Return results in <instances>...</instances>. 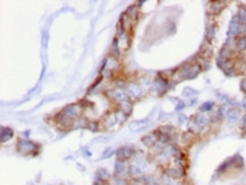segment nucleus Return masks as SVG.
<instances>
[{
	"instance_id": "obj_9",
	"label": "nucleus",
	"mask_w": 246,
	"mask_h": 185,
	"mask_svg": "<svg viewBox=\"0 0 246 185\" xmlns=\"http://www.w3.org/2000/svg\"><path fill=\"white\" fill-rule=\"evenodd\" d=\"M104 124L107 125V127H111L113 124H116V116L115 115H110V116H108L107 118H106V123H104Z\"/></svg>"
},
{
	"instance_id": "obj_10",
	"label": "nucleus",
	"mask_w": 246,
	"mask_h": 185,
	"mask_svg": "<svg viewBox=\"0 0 246 185\" xmlns=\"http://www.w3.org/2000/svg\"><path fill=\"white\" fill-rule=\"evenodd\" d=\"M124 170H125L124 165L120 164V162L118 161V162L115 165V173L117 174V175H122V174L124 173Z\"/></svg>"
},
{
	"instance_id": "obj_7",
	"label": "nucleus",
	"mask_w": 246,
	"mask_h": 185,
	"mask_svg": "<svg viewBox=\"0 0 246 185\" xmlns=\"http://www.w3.org/2000/svg\"><path fill=\"white\" fill-rule=\"evenodd\" d=\"M113 97L116 99V100H124V99L126 98V94H125V92L123 91V90H120V89L113 90Z\"/></svg>"
},
{
	"instance_id": "obj_13",
	"label": "nucleus",
	"mask_w": 246,
	"mask_h": 185,
	"mask_svg": "<svg viewBox=\"0 0 246 185\" xmlns=\"http://www.w3.org/2000/svg\"><path fill=\"white\" fill-rule=\"evenodd\" d=\"M87 127H89V129L91 130L92 132H94V131H97V129H98V125H97V123L92 122V123H90L89 125H87Z\"/></svg>"
},
{
	"instance_id": "obj_3",
	"label": "nucleus",
	"mask_w": 246,
	"mask_h": 185,
	"mask_svg": "<svg viewBox=\"0 0 246 185\" xmlns=\"http://www.w3.org/2000/svg\"><path fill=\"white\" fill-rule=\"evenodd\" d=\"M80 113V109L77 108V106L75 105H71V106H67V107L62 110V115L65 117L66 119H68V118H73L77 115V114Z\"/></svg>"
},
{
	"instance_id": "obj_6",
	"label": "nucleus",
	"mask_w": 246,
	"mask_h": 185,
	"mask_svg": "<svg viewBox=\"0 0 246 185\" xmlns=\"http://www.w3.org/2000/svg\"><path fill=\"white\" fill-rule=\"evenodd\" d=\"M128 91H129V93H131L132 96H135V97L141 96V93H142L141 87L135 85V84H131V85L128 87Z\"/></svg>"
},
{
	"instance_id": "obj_2",
	"label": "nucleus",
	"mask_w": 246,
	"mask_h": 185,
	"mask_svg": "<svg viewBox=\"0 0 246 185\" xmlns=\"http://www.w3.org/2000/svg\"><path fill=\"white\" fill-rule=\"evenodd\" d=\"M17 148L21 152L29 153V152H32L33 150H34V144L27 140H19Z\"/></svg>"
},
{
	"instance_id": "obj_16",
	"label": "nucleus",
	"mask_w": 246,
	"mask_h": 185,
	"mask_svg": "<svg viewBox=\"0 0 246 185\" xmlns=\"http://www.w3.org/2000/svg\"><path fill=\"white\" fill-rule=\"evenodd\" d=\"M115 185H126L125 184V182L124 181H120V179H117L115 182Z\"/></svg>"
},
{
	"instance_id": "obj_12",
	"label": "nucleus",
	"mask_w": 246,
	"mask_h": 185,
	"mask_svg": "<svg viewBox=\"0 0 246 185\" xmlns=\"http://www.w3.org/2000/svg\"><path fill=\"white\" fill-rule=\"evenodd\" d=\"M113 54L116 55V57L119 56V50H118V40H113Z\"/></svg>"
},
{
	"instance_id": "obj_8",
	"label": "nucleus",
	"mask_w": 246,
	"mask_h": 185,
	"mask_svg": "<svg viewBox=\"0 0 246 185\" xmlns=\"http://www.w3.org/2000/svg\"><path fill=\"white\" fill-rule=\"evenodd\" d=\"M120 109L124 111V114H129L132 111V105L129 102H123L122 105H120Z\"/></svg>"
},
{
	"instance_id": "obj_11",
	"label": "nucleus",
	"mask_w": 246,
	"mask_h": 185,
	"mask_svg": "<svg viewBox=\"0 0 246 185\" xmlns=\"http://www.w3.org/2000/svg\"><path fill=\"white\" fill-rule=\"evenodd\" d=\"M48 40H49V34H48L47 31H44V32L42 33V45H43L44 48L48 45Z\"/></svg>"
},
{
	"instance_id": "obj_4",
	"label": "nucleus",
	"mask_w": 246,
	"mask_h": 185,
	"mask_svg": "<svg viewBox=\"0 0 246 185\" xmlns=\"http://www.w3.org/2000/svg\"><path fill=\"white\" fill-rule=\"evenodd\" d=\"M132 153H133V151H132V149H129V148H120V149H118V151H117V158H118L119 160L129 158L132 156Z\"/></svg>"
},
{
	"instance_id": "obj_15",
	"label": "nucleus",
	"mask_w": 246,
	"mask_h": 185,
	"mask_svg": "<svg viewBox=\"0 0 246 185\" xmlns=\"http://www.w3.org/2000/svg\"><path fill=\"white\" fill-rule=\"evenodd\" d=\"M111 153H113V149H107L106 151L103 152V156H102V158H108V157H110L111 156Z\"/></svg>"
},
{
	"instance_id": "obj_1",
	"label": "nucleus",
	"mask_w": 246,
	"mask_h": 185,
	"mask_svg": "<svg viewBox=\"0 0 246 185\" xmlns=\"http://www.w3.org/2000/svg\"><path fill=\"white\" fill-rule=\"evenodd\" d=\"M149 125H150V123H149L148 118L142 119V120H135V122H132L131 124H129V130H131L132 132H139V131H142V130L146 129Z\"/></svg>"
},
{
	"instance_id": "obj_5",
	"label": "nucleus",
	"mask_w": 246,
	"mask_h": 185,
	"mask_svg": "<svg viewBox=\"0 0 246 185\" xmlns=\"http://www.w3.org/2000/svg\"><path fill=\"white\" fill-rule=\"evenodd\" d=\"M14 135L13 131L8 127H1V142H6V141L10 140Z\"/></svg>"
},
{
	"instance_id": "obj_14",
	"label": "nucleus",
	"mask_w": 246,
	"mask_h": 185,
	"mask_svg": "<svg viewBox=\"0 0 246 185\" xmlns=\"http://www.w3.org/2000/svg\"><path fill=\"white\" fill-rule=\"evenodd\" d=\"M111 135H107V136H100V137H98L97 140L95 141H99V142H101V140H103V142H108V140H110L111 139Z\"/></svg>"
}]
</instances>
